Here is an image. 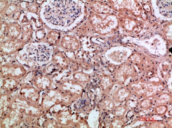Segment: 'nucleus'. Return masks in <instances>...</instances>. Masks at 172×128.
Wrapping results in <instances>:
<instances>
[{"label": "nucleus", "instance_id": "nucleus-1", "mask_svg": "<svg viewBox=\"0 0 172 128\" xmlns=\"http://www.w3.org/2000/svg\"><path fill=\"white\" fill-rule=\"evenodd\" d=\"M126 107L124 106H119L115 108L114 111V115L118 117H123L126 111Z\"/></svg>", "mask_w": 172, "mask_h": 128}, {"label": "nucleus", "instance_id": "nucleus-2", "mask_svg": "<svg viewBox=\"0 0 172 128\" xmlns=\"http://www.w3.org/2000/svg\"><path fill=\"white\" fill-rule=\"evenodd\" d=\"M103 108L107 111L114 110V104L111 100H105L103 102Z\"/></svg>", "mask_w": 172, "mask_h": 128}, {"label": "nucleus", "instance_id": "nucleus-3", "mask_svg": "<svg viewBox=\"0 0 172 128\" xmlns=\"http://www.w3.org/2000/svg\"><path fill=\"white\" fill-rule=\"evenodd\" d=\"M168 109V107L165 105H160L156 107L155 110L157 114L159 115H163L165 114Z\"/></svg>", "mask_w": 172, "mask_h": 128}, {"label": "nucleus", "instance_id": "nucleus-4", "mask_svg": "<svg viewBox=\"0 0 172 128\" xmlns=\"http://www.w3.org/2000/svg\"><path fill=\"white\" fill-rule=\"evenodd\" d=\"M140 105H141L142 107L143 108H148L151 106L152 105V102L150 100L146 99L141 102Z\"/></svg>", "mask_w": 172, "mask_h": 128}]
</instances>
